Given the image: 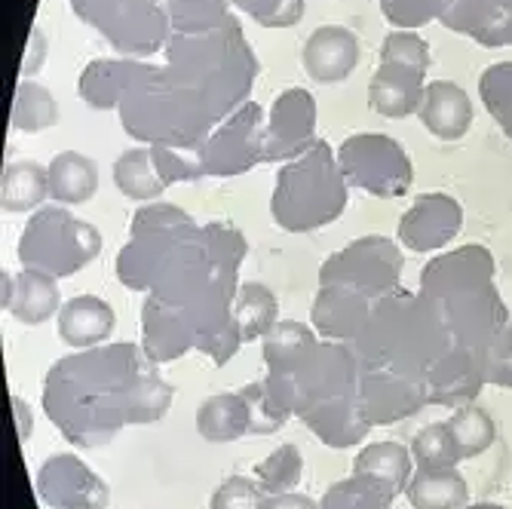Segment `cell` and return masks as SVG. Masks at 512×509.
I'll use <instances>...</instances> for the list:
<instances>
[{
    "label": "cell",
    "mask_w": 512,
    "mask_h": 509,
    "mask_svg": "<svg viewBox=\"0 0 512 509\" xmlns=\"http://www.w3.org/2000/svg\"><path fill=\"white\" fill-rule=\"evenodd\" d=\"M172 387L157 375L148 350L114 344L62 359L50 368L43 408L71 445L96 448L129 424L160 421Z\"/></svg>",
    "instance_id": "6da1fadb"
},
{
    "label": "cell",
    "mask_w": 512,
    "mask_h": 509,
    "mask_svg": "<svg viewBox=\"0 0 512 509\" xmlns=\"http://www.w3.org/2000/svg\"><path fill=\"white\" fill-rule=\"evenodd\" d=\"M424 301L445 322L454 347L482 353L506 329L503 301L491 283V255L482 246H463L430 261Z\"/></svg>",
    "instance_id": "7a4b0ae2"
},
{
    "label": "cell",
    "mask_w": 512,
    "mask_h": 509,
    "mask_svg": "<svg viewBox=\"0 0 512 509\" xmlns=\"http://www.w3.org/2000/svg\"><path fill=\"white\" fill-rule=\"evenodd\" d=\"M451 332L430 301L387 295L371 310L365 329L356 335L359 372H384L402 378H424L451 350Z\"/></svg>",
    "instance_id": "3957f363"
},
{
    "label": "cell",
    "mask_w": 512,
    "mask_h": 509,
    "mask_svg": "<svg viewBox=\"0 0 512 509\" xmlns=\"http://www.w3.org/2000/svg\"><path fill=\"white\" fill-rule=\"evenodd\" d=\"M341 169L332 160V151L316 145L310 154H301L298 163L279 172L273 191V218L279 227L304 234L319 224H329L344 209V181Z\"/></svg>",
    "instance_id": "277c9868"
},
{
    "label": "cell",
    "mask_w": 512,
    "mask_h": 509,
    "mask_svg": "<svg viewBox=\"0 0 512 509\" xmlns=\"http://www.w3.org/2000/svg\"><path fill=\"white\" fill-rule=\"evenodd\" d=\"M102 249L99 230L89 221L71 218L65 209H43L25 227L19 240V261L28 270H43L50 276H68L86 267Z\"/></svg>",
    "instance_id": "5b68a950"
},
{
    "label": "cell",
    "mask_w": 512,
    "mask_h": 509,
    "mask_svg": "<svg viewBox=\"0 0 512 509\" xmlns=\"http://www.w3.org/2000/svg\"><path fill=\"white\" fill-rule=\"evenodd\" d=\"M338 166L347 184L378 194V197H402L411 184V166L405 151L384 135H356L347 138Z\"/></svg>",
    "instance_id": "8992f818"
},
{
    "label": "cell",
    "mask_w": 512,
    "mask_h": 509,
    "mask_svg": "<svg viewBox=\"0 0 512 509\" xmlns=\"http://www.w3.org/2000/svg\"><path fill=\"white\" fill-rule=\"evenodd\" d=\"M402 273V255L390 240H359L338 252L329 264H322V286H344L365 298H387Z\"/></svg>",
    "instance_id": "52a82bcc"
},
{
    "label": "cell",
    "mask_w": 512,
    "mask_h": 509,
    "mask_svg": "<svg viewBox=\"0 0 512 509\" xmlns=\"http://www.w3.org/2000/svg\"><path fill=\"white\" fill-rule=\"evenodd\" d=\"M37 494L53 509H108L111 491L77 454H56L37 473Z\"/></svg>",
    "instance_id": "ba28073f"
},
{
    "label": "cell",
    "mask_w": 512,
    "mask_h": 509,
    "mask_svg": "<svg viewBox=\"0 0 512 509\" xmlns=\"http://www.w3.org/2000/svg\"><path fill=\"white\" fill-rule=\"evenodd\" d=\"M359 402L371 424H393L430 405L424 378H402L384 372H359Z\"/></svg>",
    "instance_id": "9c48e42d"
},
{
    "label": "cell",
    "mask_w": 512,
    "mask_h": 509,
    "mask_svg": "<svg viewBox=\"0 0 512 509\" xmlns=\"http://www.w3.org/2000/svg\"><path fill=\"white\" fill-rule=\"evenodd\" d=\"M463 212L457 200L445 194L417 197V203L399 221V240L414 252H436L457 237Z\"/></svg>",
    "instance_id": "30bf717a"
},
{
    "label": "cell",
    "mask_w": 512,
    "mask_h": 509,
    "mask_svg": "<svg viewBox=\"0 0 512 509\" xmlns=\"http://www.w3.org/2000/svg\"><path fill=\"white\" fill-rule=\"evenodd\" d=\"M304 71L316 83H341L359 65V40L344 25H322L316 28L301 50Z\"/></svg>",
    "instance_id": "8fae6325"
},
{
    "label": "cell",
    "mask_w": 512,
    "mask_h": 509,
    "mask_svg": "<svg viewBox=\"0 0 512 509\" xmlns=\"http://www.w3.org/2000/svg\"><path fill=\"white\" fill-rule=\"evenodd\" d=\"M424 74L421 68H411L402 62H381L368 83V105L381 117L402 120L408 114L421 111L424 102Z\"/></svg>",
    "instance_id": "7c38bea8"
},
{
    "label": "cell",
    "mask_w": 512,
    "mask_h": 509,
    "mask_svg": "<svg viewBox=\"0 0 512 509\" xmlns=\"http://www.w3.org/2000/svg\"><path fill=\"white\" fill-rule=\"evenodd\" d=\"M485 384L482 359L473 350L451 347L427 375V399L430 405H470Z\"/></svg>",
    "instance_id": "4fadbf2b"
},
{
    "label": "cell",
    "mask_w": 512,
    "mask_h": 509,
    "mask_svg": "<svg viewBox=\"0 0 512 509\" xmlns=\"http://www.w3.org/2000/svg\"><path fill=\"white\" fill-rule=\"evenodd\" d=\"M4 307L25 326H40V322L59 316L62 292L56 276L28 267L22 273H4Z\"/></svg>",
    "instance_id": "5bb4252c"
},
{
    "label": "cell",
    "mask_w": 512,
    "mask_h": 509,
    "mask_svg": "<svg viewBox=\"0 0 512 509\" xmlns=\"http://www.w3.org/2000/svg\"><path fill=\"white\" fill-rule=\"evenodd\" d=\"M417 117L442 142H460L473 126V99L467 89L451 80H433L424 89Z\"/></svg>",
    "instance_id": "9a60e30c"
},
{
    "label": "cell",
    "mask_w": 512,
    "mask_h": 509,
    "mask_svg": "<svg viewBox=\"0 0 512 509\" xmlns=\"http://www.w3.org/2000/svg\"><path fill=\"white\" fill-rule=\"evenodd\" d=\"M56 322H59V338L68 347L86 350V347H99L114 335L117 313L99 295H74L71 301L62 304Z\"/></svg>",
    "instance_id": "2e32d148"
},
{
    "label": "cell",
    "mask_w": 512,
    "mask_h": 509,
    "mask_svg": "<svg viewBox=\"0 0 512 509\" xmlns=\"http://www.w3.org/2000/svg\"><path fill=\"white\" fill-rule=\"evenodd\" d=\"M368 298L344 289V286H322L313 304V326L325 338H353L365 329V322L371 316Z\"/></svg>",
    "instance_id": "e0dca14e"
},
{
    "label": "cell",
    "mask_w": 512,
    "mask_h": 509,
    "mask_svg": "<svg viewBox=\"0 0 512 509\" xmlns=\"http://www.w3.org/2000/svg\"><path fill=\"white\" fill-rule=\"evenodd\" d=\"M50 175V197L59 206H80L89 203L99 191V166L92 157L80 151H62L46 166Z\"/></svg>",
    "instance_id": "ac0fdd59"
},
{
    "label": "cell",
    "mask_w": 512,
    "mask_h": 509,
    "mask_svg": "<svg viewBox=\"0 0 512 509\" xmlns=\"http://www.w3.org/2000/svg\"><path fill=\"white\" fill-rule=\"evenodd\" d=\"M301 421L332 448H350V445L362 442L368 436V427H371V421L365 418V411H362L359 396L322 405V408L310 411L307 418H301Z\"/></svg>",
    "instance_id": "d6986e66"
},
{
    "label": "cell",
    "mask_w": 512,
    "mask_h": 509,
    "mask_svg": "<svg viewBox=\"0 0 512 509\" xmlns=\"http://www.w3.org/2000/svg\"><path fill=\"white\" fill-rule=\"evenodd\" d=\"M197 433L206 442H237L252 433V414L243 393H218L197 408Z\"/></svg>",
    "instance_id": "ffe728a7"
},
{
    "label": "cell",
    "mask_w": 512,
    "mask_h": 509,
    "mask_svg": "<svg viewBox=\"0 0 512 509\" xmlns=\"http://www.w3.org/2000/svg\"><path fill=\"white\" fill-rule=\"evenodd\" d=\"M411 509H467L470 485L457 473V467L442 470H417L408 482Z\"/></svg>",
    "instance_id": "44dd1931"
},
{
    "label": "cell",
    "mask_w": 512,
    "mask_h": 509,
    "mask_svg": "<svg viewBox=\"0 0 512 509\" xmlns=\"http://www.w3.org/2000/svg\"><path fill=\"white\" fill-rule=\"evenodd\" d=\"M411 470H414L411 448H405L399 442H375L353 457V473L387 485L393 494L408 491V482L414 476Z\"/></svg>",
    "instance_id": "7402d4cb"
},
{
    "label": "cell",
    "mask_w": 512,
    "mask_h": 509,
    "mask_svg": "<svg viewBox=\"0 0 512 509\" xmlns=\"http://www.w3.org/2000/svg\"><path fill=\"white\" fill-rule=\"evenodd\" d=\"M50 197V175L46 166L34 160H13L4 166V178H0V203L4 212H34Z\"/></svg>",
    "instance_id": "603a6c76"
},
{
    "label": "cell",
    "mask_w": 512,
    "mask_h": 509,
    "mask_svg": "<svg viewBox=\"0 0 512 509\" xmlns=\"http://www.w3.org/2000/svg\"><path fill=\"white\" fill-rule=\"evenodd\" d=\"M114 184L123 197H129L135 203H151L166 191V178L160 175L154 154L145 148H132L117 157Z\"/></svg>",
    "instance_id": "cb8c5ba5"
},
{
    "label": "cell",
    "mask_w": 512,
    "mask_h": 509,
    "mask_svg": "<svg viewBox=\"0 0 512 509\" xmlns=\"http://www.w3.org/2000/svg\"><path fill=\"white\" fill-rule=\"evenodd\" d=\"M313 129V99L304 89H292L276 102L273 111V151L270 154H292L298 142L310 138Z\"/></svg>",
    "instance_id": "d4e9b609"
},
{
    "label": "cell",
    "mask_w": 512,
    "mask_h": 509,
    "mask_svg": "<svg viewBox=\"0 0 512 509\" xmlns=\"http://www.w3.org/2000/svg\"><path fill=\"white\" fill-rule=\"evenodd\" d=\"M276 313H279L276 295L264 283H243L237 289V298H234V322H237V332H240L243 344L264 338L276 326V322H279Z\"/></svg>",
    "instance_id": "484cf974"
},
{
    "label": "cell",
    "mask_w": 512,
    "mask_h": 509,
    "mask_svg": "<svg viewBox=\"0 0 512 509\" xmlns=\"http://www.w3.org/2000/svg\"><path fill=\"white\" fill-rule=\"evenodd\" d=\"M448 433L454 439V448H457L460 460H473V457L485 454L494 445L497 424H494V418L485 408L470 402V405L454 408L451 421H448Z\"/></svg>",
    "instance_id": "4316f807"
},
{
    "label": "cell",
    "mask_w": 512,
    "mask_h": 509,
    "mask_svg": "<svg viewBox=\"0 0 512 509\" xmlns=\"http://www.w3.org/2000/svg\"><path fill=\"white\" fill-rule=\"evenodd\" d=\"M393 497L396 494L387 485L353 473L350 479H341L325 491L319 509H390Z\"/></svg>",
    "instance_id": "83f0119b"
},
{
    "label": "cell",
    "mask_w": 512,
    "mask_h": 509,
    "mask_svg": "<svg viewBox=\"0 0 512 509\" xmlns=\"http://www.w3.org/2000/svg\"><path fill=\"white\" fill-rule=\"evenodd\" d=\"M10 123H13V129L31 132V135L56 126L59 123V105L50 96V89L40 86V83H19Z\"/></svg>",
    "instance_id": "f1b7e54d"
},
{
    "label": "cell",
    "mask_w": 512,
    "mask_h": 509,
    "mask_svg": "<svg viewBox=\"0 0 512 509\" xmlns=\"http://www.w3.org/2000/svg\"><path fill=\"white\" fill-rule=\"evenodd\" d=\"M316 344L313 332L301 322H276V326L264 335V362L267 372H279L298 362L310 347Z\"/></svg>",
    "instance_id": "f546056e"
},
{
    "label": "cell",
    "mask_w": 512,
    "mask_h": 509,
    "mask_svg": "<svg viewBox=\"0 0 512 509\" xmlns=\"http://www.w3.org/2000/svg\"><path fill=\"white\" fill-rule=\"evenodd\" d=\"M304 476V457L295 445H279L273 454H267L255 467V482L264 494H286L295 491V485Z\"/></svg>",
    "instance_id": "4dcf8cb0"
},
{
    "label": "cell",
    "mask_w": 512,
    "mask_h": 509,
    "mask_svg": "<svg viewBox=\"0 0 512 509\" xmlns=\"http://www.w3.org/2000/svg\"><path fill=\"white\" fill-rule=\"evenodd\" d=\"M411 457L417 470H442V467H457L460 454L454 448V439L445 424H430L411 439Z\"/></svg>",
    "instance_id": "1f68e13d"
},
{
    "label": "cell",
    "mask_w": 512,
    "mask_h": 509,
    "mask_svg": "<svg viewBox=\"0 0 512 509\" xmlns=\"http://www.w3.org/2000/svg\"><path fill=\"white\" fill-rule=\"evenodd\" d=\"M479 92H482V102L488 105L491 117L512 138V62H500L494 68H488L482 74Z\"/></svg>",
    "instance_id": "d6a6232c"
},
{
    "label": "cell",
    "mask_w": 512,
    "mask_h": 509,
    "mask_svg": "<svg viewBox=\"0 0 512 509\" xmlns=\"http://www.w3.org/2000/svg\"><path fill=\"white\" fill-rule=\"evenodd\" d=\"M249 402V414H252V433H273L279 430L286 421H289V411L279 405L270 390H267V381H258V384H249L240 390Z\"/></svg>",
    "instance_id": "836d02e7"
},
{
    "label": "cell",
    "mask_w": 512,
    "mask_h": 509,
    "mask_svg": "<svg viewBox=\"0 0 512 509\" xmlns=\"http://www.w3.org/2000/svg\"><path fill=\"white\" fill-rule=\"evenodd\" d=\"M381 62H402L411 68H430V43L414 31H393L381 46Z\"/></svg>",
    "instance_id": "e575fe53"
},
{
    "label": "cell",
    "mask_w": 512,
    "mask_h": 509,
    "mask_svg": "<svg viewBox=\"0 0 512 509\" xmlns=\"http://www.w3.org/2000/svg\"><path fill=\"white\" fill-rule=\"evenodd\" d=\"M264 491L249 476H230L224 479L209 500V509H261Z\"/></svg>",
    "instance_id": "d590c367"
},
{
    "label": "cell",
    "mask_w": 512,
    "mask_h": 509,
    "mask_svg": "<svg viewBox=\"0 0 512 509\" xmlns=\"http://www.w3.org/2000/svg\"><path fill=\"white\" fill-rule=\"evenodd\" d=\"M482 375L485 384H497V387H509L512 390V326H506L482 353Z\"/></svg>",
    "instance_id": "8d00e7d4"
},
{
    "label": "cell",
    "mask_w": 512,
    "mask_h": 509,
    "mask_svg": "<svg viewBox=\"0 0 512 509\" xmlns=\"http://www.w3.org/2000/svg\"><path fill=\"white\" fill-rule=\"evenodd\" d=\"M261 509H319V503L307 494L286 491V494H264Z\"/></svg>",
    "instance_id": "74e56055"
},
{
    "label": "cell",
    "mask_w": 512,
    "mask_h": 509,
    "mask_svg": "<svg viewBox=\"0 0 512 509\" xmlns=\"http://www.w3.org/2000/svg\"><path fill=\"white\" fill-rule=\"evenodd\" d=\"M13 408H16V421H19V439L28 442V436H31V430H34L31 414H28V408H25V402H22L19 396H13Z\"/></svg>",
    "instance_id": "f35d334b"
},
{
    "label": "cell",
    "mask_w": 512,
    "mask_h": 509,
    "mask_svg": "<svg viewBox=\"0 0 512 509\" xmlns=\"http://www.w3.org/2000/svg\"><path fill=\"white\" fill-rule=\"evenodd\" d=\"M467 509H506V506H500V503H473Z\"/></svg>",
    "instance_id": "ab89813d"
},
{
    "label": "cell",
    "mask_w": 512,
    "mask_h": 509,
    "mask_svg": "<svg viewBox=\"0 0 512 509\" xmlns=\"http://www.w3.org/2000/svg\"><path fill=\"white\" fill-rule=\"evenodd\" d=\"M509 326H512V319H509Z\"/></svg>",
    "instance_id": "60d3db41"
}]
</instances>
